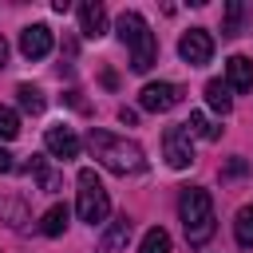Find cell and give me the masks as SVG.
<instances>
[{"label":"cell","instance_id":"cell-24","mask_svg":"<svg viewBox=\"0 0 253 253\" xmlns=\"http://www.w3.org/2000/svg\"><path fill=\"white\" fill-rule=\"evenodd\" d=\"M119 119H123V123H126V126H130V123H134V119H138V111H130V107H123V111H119Z\"/></svg>","mask_w":253,"mask_h":253},{"label":"cell","instance_id":"cell-19","mask_svg":"<svg viewBox=\"0 0 253 253\" xmlns=\"http://www.w3.org/2000/svg\"><path fill=\"white\" fill-rule=\"evenodd\" d=\"M0 217H4L12 229H24L28 210H24V202H20V198H0Z\"/></svg>","mask_w":253,"mask_h":253},{"label":"cell","instance_id":"cell-23","mask_svg":"<svg viewBox=\"0 0 253 253\" xmlns=\"http://www.w3.org/2000/svg\"><path fill=\"white\" fill-rule=\"evenodd\" d=\"M12 170H16V162H12V154L0 146V174H12Z\"/></svg>","mask_w":253,"mask_h":253},{"label":"cell","instance_id":"cell-4","mask_svg":"<svg viewBox=\"0 0 253 253\" xmlns=\"http://www.w3.org/2000/svg\"><path fill=\"white\" fill-rule=\"evenodd\" d=\"M75 186H79V198H75L79 221H87V225H103V221H107V213H111V198H107V190H103L99 174H95L91 166H83V170H79V178H75Z\"/></svg>","mask_w":253,"mask_h":253},{"label":"cell","instance_id":"cell-22","mask_svg":"<svg viewBox=\"0 0 253 253\" xmlns=\"http://www.w3.org/2000/svg\"><path fill=\"white\" fill-rule=\"evenodd\" d=\"M241 16H245V8L237 0H229L225 4V28H221V36H237L241 32Z\"/></svg>","mask_w":253,"mask_h":253},{"label":"cell","instance_id":"cell-21","mask_svg":"<svg viewBox=\"0 0 253 253\" xmlns=\"http://www.w3.org/2000/svg\"><path fill=\"white\" fill-rule=\"evenodd\" d=\"M20 134V115L12 107H0V142H12Z\"/></svg>","mask_w":253,"mask_h":253},{"label":"cell","instance_id":"cell-9","mask_svg":"<svg viewBox=\"0 0 253 253\" xmlns=\"http://www.w3.org/2000/svg\"><path fill=\"white\" fill-rule=\"evenodd\" d=\"M43 142H47V150L55 154V158H63V162H71V158H79V138H75V130L71 126H47V134H43Z\"/></svg>","mask_w":253,"mask_h":253},{"label":"cell","instance_id":"cell-14","mask_svg":"<svg viewBox=\"0 0 253 253\" xmlns=\"http://www.w3.org/2000/svg\"><path fill=\"white\" fill-rule=\"evenodd\" d=\"M233 237L241 249H253V206H241L233 217Z\"/></svg>","mask_w":253,"mask_h":253},{"label":"cell","instance_id":"cell-2","mask_svg":"<svg viewBox=\"0 0 253 253\" xmlns=\"http://www.w3.org/2000/svg\"><path fill=\"white\" fill-rule=\"evenodd\" d=\"M115 28H119V40H123L126 51H130V71L146 75V71L154 67V59H158V40H154L150 24H146L138 12H123Z\"/></svg>","mask_w":253,"mask_h":253},{"label":"cell","instance_id":"cell-11","mask_svg":"<svg viewBox=\"0 0 253 253\" xmlns=\"http://www.w3.org/2000/svg\"><path fill=\"white\" fill-rule=\"evenodd\" d=\"M225 83H229V91H253V59L229 55L225 59Z\"/></svg>","mask_w":253,"mask_h":253},{"label":"cell","instance_id":"cell-8","mask_svg":"<svg viewBox=\"0 0 253 253\" xmlns=\"http://www.w3.org/2000/svg\"><path fill=\"white\" fill-rule=\"evenodd\" d=\"M20 51H24L28 59H43V55L51 51V28H47V24H28V28L20 32Z\"/></svg>","mask_w":253,"mask_h":253},{"label":"cell","instance_id":"cell-13","mask_svg":"<svg viewBox=\"0 0 253 253\" xmlns=\"http://www.w3.org/2000/svg\"><path fill=\"white\" fill-rule=\"evenodd\" d=\"M206 103H210L213 111H221V115H229V107H233V95H229V83H221V79H210V83H206Z\"/></svg>","mask_w":253,"mask_h":253},{"label":"cell","instance_id":"cell-3","mask_svg":"<svg viewBox=\"0 0 253 253\" xmlns=\"http://www.w3.org/2000/svg\"><path fill=\"white\" fill-rule=\"evenodd\" d=\"M178 213H182V225H186V241L190 245H206L213 237L217 225H213V198H210V190L190 186L182 194V202H178Z\"/></svg>","mask_w":253,"mask_h":253},{"label":"cell","instance_id":"cell-25","mask_svg":"<svg viewBox=\"0 0 253 253\" xmlns=\"http://www.w3.org/2000/svg\"><path fill=\"white\" fill-rule=\"evenodd\" d=\"M8 67V43H4V36H0V71Z\"/></svg>","mask_w":253,"mask_h":253},{"label":"cell","instance_id":"cell-18","mask_svg":"<svg viewBox=\"0 0 253 253\" xmlns=\"http://www.w3.org/2000/svg\"><path fill=\"white\" fill-rule=\"evenodd\" d=\"M182 126H186V130H190V138H210V142H213V138H217V134H221V130H217V126H210V119H206V115H202V111H190V119H186V123H182Z\"/></svg>","mask_w":253,"mask_h":253},{"label":"cell","instance_id":"cell-10","mask_svg":"<svg viewBox=\"0 0 253 253\" xmlns=\"http://www.w3.org/2000/svg\"><path fill=\"white\" fill-rule=\"evenodd\" d=\"M79 32H83L87 40L107 36V8H103L99 0H83V4H79Z\"/></svg>","mask_w":253,"mask_h":253},{"label":"cell","instance_id":"cell-12","mask_svg":"<svg viewBox=\"0 0 253 253\" xmlns=\"http://www.w3.org/2000/svg\"><path fill=\"white\" fill-rule=\"evenodd\" d=\"M126 241H130V217L119 213V217L107 225V233H103V249H107V253H119V249H126Z\"/></svg>","mask_w":253,"mask_h":253},{"label":"cell","instance_id":"cell-17","mask_svg":"<svg viewBox=\"0 0 253 253\" xmlns=\"http://www.w3.org/2000/svg\"><path fill=\"white\" fill-rule=\"evenodd\" d=\"M32 174H36V182H40V190H43V194H55V190H59V178H55V170L47 166V158L32 154Z\"/></svg>","mask_w":253,"mask_h":253},{"label":"cell","instance_id":"cell-1","mask_svg":"<svg viewBox=\"0 0 253 253\" xmlns=\"http://www.w3.org/2000/svg\"><path fill=\"white\" fill-rule=\"evenodd\" d=\"M87 150L95 154L99 166H107L111 174H138L146 170V154L134 138H123V134H111V130H87Z\"/></svg>","mask_w":253,"mask_h":253},{"label":"cell","instance_id":"cell-5","mask_svg":"<svg viewBox=\"0 0 253 253\" xmlns=\"http://www.w3.org/2000/svg\"><path fill=\"white\" fill-rule=\"evenodd\" d=\"M162 154H166V162H170L174 170L194 166V138H190V130H186L182 123L162 130Z\"/></svg>","mask_w":253,"mask_h":253},{"label":"cell","instance_id":"cell-6","mask_svg":"<svg viewBox=\"0 0 253 253\" xmlns=\"http://www.w3.org/2000/svg\"><path fill=\"white\" fill-rule=\"evenodd\" d=\"M178 55H182L190 67L210 63V55H213V36H210L206 28H190V32H182V40H178Z\"/></svg>","mask_w":253,"mask_h":253},{"label":"cell","instance_id":"cell-20","mask_svg":"<svg viewBox=\"0 0 253 253\" xmlns=\"http://www.w3.org/2000/svg\"><path fill=\"white\" fill-rule=\"evenodd\" d=\"M138 253H170V233H166L162 225L146 229V233H142V245H138Z\"/></svg>","mask_w":253,"mask_h":253},{"label":"cell","instance_id":"cell-15","mask_svg":"<svg viewBox=\"0 0 253 253\" xmlns=\"http://www.w3.org/2000/svg\"><path fill=\"white\" fill-rule=\"evenodd\" d=\"M67 229V206H51L43 217H40V233L43 237H59Z\"/></svg>","mask_w":253,"mask_h":253},{"label":"cell","instance_id":"cell-7","mask_svg":"<svg viewBox=\"0 0 253 253\" xmlns=\"http://www.w3.org/2000/svg\"><path fill=\"white\" fill-rule=\"evenodd\" d=\"M178 103H182V87L178 83H146L138 91V107L150 111V115H162V111H170Z\"/></svg>","mask_w":253,"mask_h":253},{"label":"cell","instance_id":"cell-16","mask_svg":"<svg viewBox=\"0 0 253 253\" xmlns=\"http://www.w3.org/2000/svg\"><path fill=\"white\" fill-rule=\"evenodd\" d=\"M16 99H20V107H24L28 115H40V111L47 107L43 91H40V87H32V83H20V87H16Z\"/></svg>","mask_w":253,"mask_h":253}]
</instances>
